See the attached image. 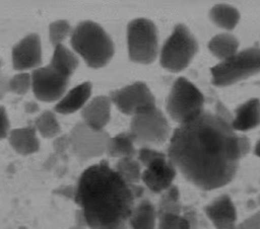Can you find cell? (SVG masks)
<instances>
[{
  "mask_svg": "<svg viewBox=\"0 0 260 229\" xmlns=\"http://www.w3.org/2000/svg\"><path fill=\"white\" fill-rule=\"evenodd\" d=\"M69 229H86L85 227H80V226H73V227H71V228H69Z\"/></svg>",
  "mask_w": 260,
  "mask_h": 229,
  "instance_id": "obj_39",
  "label": "cell"
},
{
  "mask_svg": "<svg viewBox=\"0 0 260 229\" xmlns=\"http://www.w3.org/2000/svg\"><path fill=\"white\" fill-rule=\"evenodd\" d=\"M128 54L131 61L149 64L157 55V30L147 18H136L127 27Z\"/></svg>",
  "mask_w": 260,
  "mask_h": 229,
  "instance_id": "obj_8",
  "label": "cell"
},
{
  "mask_svg": "<svg viewBox=\"0 0 260 229\" xmlns=\"http://www.w3.org/2000/svg\"><path fill=\"white\" fill-rule=\"evenodd\" d=\"M2 66H3V60H2V58L0 57V71H1V68H2Z\"/></svg>",
  "mask_w": 260,
  "mask_h": 229,
  "instance_id": "obj_40",
  "label": "cell"
},
{
  "mask_svg": "<svg viewBox=\"0 0 260 229\" xmlns=\"http://www.w3.org/2000/svg\"><path fill=\"white\" fill-rule=\"evenodd\" d=\"M115 171L130 184H137L141 177V165L134 157L120 158L115 166Z\"/></svg>",
  "mask_w": 260,
  "mask_h": 229,
  "instance_id": "obj_25",
  "label": "cell"
},
{
  "mask_svg": "<svg viewBox=\"0 0 260 229\" xmlns=\"http://www.w3.org/2000/svg\"><path fill=\"white\" fill-rule=\"evenodd\" d=\"M235 229H260V215L255 213L254 215L248 217L240 224H236Z\"/></svg>",
  "mask_w": 260,
  "mask_h": 229,
  "instance_id": "obj_32",
  "label": "cell"
},
{
  "mask_svg": "<svg viewBox=\"0 0 260 229\" xmlns=\"http://www.w3.org/2000/svg\"><path fill=\"white\" fill-rule=\"evenodd\" d=\"M10 132V122L4 106L0 105V141L7 138Z\"/></svg>",
  "mask_w": 260,
  "mask_h": 229,
  "instance_id": "obj_31",
  "label": "cell"
},
{
  "mask_svg": "<svg viewBox=\"0 0 260 229\" xmlns=\"http://www.w3.org/2000/svg\"><path fill=\"white\" fill-rule=\"evenodd\" d=\"M259 99H249L236 109V116L233 118L231 126L234 131L251 130L259 125Z\"/></svg>",
  "mask_w": 260,
  "mask_h": 229,
  "instance_id": "obj_17",
  "label": "cell"
},
{
  "mask_svg": "<svg viewBox=\"0 0 260 229\" xmlns=\"http://www.w3.org/2000/svg\"><path fill=\"white\" fill-rule=\"evenodd\" d=\"M158 225L156 229H192L190 223L182 215L162 214L157 216Z\"/></svg>",
  "mask_w": 260,
  "mask_h": 229,
  "instance_id": "obj_28",
  "label": "cell"
},
{
  "mask_svg": "<svg viewBox=\"0 0 260 229\" xmlns=\"http://www.w3.org/2000/svg\"><path fill=\"white\" fill-rule=\"evenodd\" d=\"M24 110L27 113H35L39 110V105L36 101L34 100H29L27 102L24 103Z\"/></svg>",
  "mask_w": 260,
  "mask_h": 229,
  "instance_id": "obj_38",
  "label": "cell"
},
{
  "mask_svg": "<svg viewBox=\"0 0 260 229\" xmlns=\"http://www.w3.org/2000/svg\"><path fill=\"white\" fill-rule=\"evenodd\" d=\"M8 76L0 71V100L6 95L8 92Z\"/></svg>",
  "mask_w": 260,
  "mask_h": 229,
  "instance_id": "obj_36",
  "label": "cell"
},
{
  "mask_svg": "<svg viewBox=\"0 0 260 229\" xmlns=\"http://www.w3.org/2000/svg\"><path fill=\"white\" fill-rule=\"evenodd\" d=\"M12 66L15 70L24 72L39 68L42 63V45L38 33H29L14 45L11 52Z\"/></svg>",
  "mask_w": 260,
  "mask_h": 229,
  "instance_id": "obj_13",
  "label": "cell"
},
{
  "mask_svg": "<svg viewBox=\"0 0 260 229\" xmlns=\"http://www.w3.org/2000/svg\"><path fill=\"white\" fill-rule=\"evenodd\" d=\"M75 223H76V226L87 228L84 215H83V213H82V211L80 209H78L76 211V213H75Z\"/></svg>",
  "mask_w": 260,
  "mask_h": 229,
  "instance_id": "obj_37",
  "label": "cell"
},
{
  "mask_svg": "<svg viewBox=\"0 0 260 229\" xmlns=\"http://www.w3.org/2000/svg\"><path fill=\"white\" fill-rule=\"evenodd\" d=\"M204 97L200 90L189 80L178 78L167 98V111L177 123L182 124L203 110Z\"/></svg>",
  "mask_w": 260,
  "mask_h": 229,
  "instance_id": "obj_7",
  "label": "cell"
},
{
  "mask_svg": "<svg viewBox=\"0 0 260 229\" xmlns=\"http://www.w3.org/2000/svg\"><path fill=\"white\" fill-rule=\"evenodd\" d=\"M83 123L94 131H103L111 117V99L109 96L93 97L81 110Z\"/></svg>",
  "mask_w": 260,
  "mask_h": 229,
  "instance_id": "obj_15",
  "label": "cell"
},
{
  "mask_svg": "<svg viewBox=\"0 0 260 229\" xmlns=\"http://www.w3.org/2000/svg\"><path fill=\"white\" fill-rule=\"evenodd\" d=\"M214 113L216 116H218L219 118L223 119L224 121L229 122V123H232V121H233V116L231 114L229 109L220 101L216 102V104H215V112Z\"/></svg>",
  "mask_w": 260,
  "mask_h": 229,
  "instance_id": "obj_34",
  "label": "cell"
},
{
  "mask_svg": "<svg viewBox=\"0 0 260 229\" xmlns=\"http://www.w3.org/2000/svg\"><path fill=\"white\" fill-rule=\"evenodd\" d=\"M49 66L61 75L69 78L78 66V59L71 51L60 44L55 46Z\"/></svg>",
  "mask_w": 260,
  "mask_h": 229,
  "instance_id": "obj_20",
  "label": "cell"
},
{
  "mask_svg": "<svg viewBox=\"0 0 260 229\" xmlns=\"http://www.w3.org/2000/svg\"><path fill=\"white\" fill-rule=\"evenodd\" d=\"M71 33V26L67 20H56L49 26V37L55 47L60 45Z\"/></svg>",
  "mask_w": 260,
  "mask_h": 229,
  "instance_id": "obj_29",
  "label": "cell"
},
{
  "mask_svg": "<svg viewBox=\"0 0 260 229\" xmlns=\"http://www.w3.org/2000/svg\"><path fill=\"white\" fill-rule=\"evenodd\" d=\"M53 148L55 150V155L60 156L63 159L66 157V151L69 149V139L68 135H62L57 137L53 142Z\"/></svg>",
  "mask_w": 260,
  "mask_h": 229,
  "instance_id": "obj_30",
  "label": "cell"
},
{
  "mask_svg": "<svg viewBox=\"0 0 260 229\" xmlns=\"http://www.w3.org/2000/svg\"><path fill=\"white\" fill-rule=\"evenodd\" d=\"M170 127L166 117L158 108L133 116L128 133L133 143L142 147L160 145L169 137Z\"/></svg>",
  "mask_w": 260,
  "mask_h": 229,
  "instance_id": "obj_9",
  "label": "cell"
},
{
  "mask_svg": "<svg viewBox=\"0 0 260 229\" xmlns=\"http://www.w3.org/2000/svg\"><path fill=\"white\" fill-rule=\"evenodd\" d=\"M76 193V185H62L54 190V194L65 197L70 200H74Z\"/></svg>",
  "mask_w": 260,
  "mask_h": 229,
  "instance_id": "obj_33",
  "label": "cell"
},
{
  "mask_svg": "<svg viewBox=\"0 0 260 229\" xmlns=\"http://www.w3.org/2000/svg\"><path fill=\"white\" fill-rule=\"evenodd\" d=\"M239 48V41L230 33H219L208 43V49L212 55L220 60L234 56Z\"/></svg>",
  "mask_w": 260,
  "mask_h": 229,
  "instance_id": "obj_21",
  "label": "cell"
},
{
  "mask_svg": "<svg viewBox=\"0 0 260 229\" xmlns=\"http://www.w3.org/2000/svg\"><path fill=\"white\" fill-rule=\"evenodd\" d=\"M71 46L91 68H101L114 55V44L104 28L90 20L76 25L71 32Z\"/></svg>",
  "mask_w": 260,
  "mask_h": 229,
  "instance_id": "obj_3",
  "label": "cell"
},
{
  "mask_svg": "<svg viewBox=\"0 0 260 229\" xmlns=\"http://www.w3.org/2000/svg\"><path fill=\"white\" fill-rule=\"evenodd\" d=\"M182 204L180 201V192L176 185H171L165 192L158 202V207L156 210L157 216L162 214H176L181 215Z\"/></svg>",
  "mask_w": 260,
  "mask_h": 229,
  "instance_id": "obj_24",
  "label": "cell"
},
{
  "mask_svg": "<svg viewBox=\"0 0 260 229\" xmlns=\"http://www.w3.org/2000/svg\"><path fill=\"white\" fill-rule=\"evenodd\" d=\"M7 138L11 148L20 155H30L39 151L40 142L34 125L10 130Z\"/></svg>",
  "mask_w": 260,
  "mask_h": 229,
  "instance_id": "obj_16",
  "label": "cell"
},
{
  "mask_svg": "<svg viewBox=\"0 0 260 229\" xmlns=\"http://www.w3.org/2000/svg\"><path fill=\"white\" fill-rule=\"evenodd\" d=\"M31 88L37 99L45 102L58 100L65 92L69 78L61 75L49 65L32 70Z\"/></svg>",
  "mask_w": 260,
  "mask_h": 229,
  "instance_id": "obj_12",
  "label": "cell"
},
{
  "mask_svg": "<svg viewBox=\"0 0 260 229\" xmlns=\"http://www.w3.org/2000/svg\"><path fill=\"white\" fill-rule=\"evenodd\" d=\"M204 211L216 229H235L237 211L228 195H221L214 199L205 207Z\"/></svg>",
  "mask_w": 260,
  "mask_h": 229,
  "instance_id": "obj_14",
  "label": "cell"
},
{
  "mask_svg": "<svg viewBox=\"0 0 260 229\" xmlns=\"http://www.w3.org/2000/svg\"><path fill=\"white\" fill-rule=\"evenodd\" d=\"M31 87V77L27 72H20L15 74L8 80V91L17 94L24 95Z\"/></svg>",
  "mask_w": 260,
  "mask_h": 229,
  "instance_id": "obj_27",
  "label": "cell"
},
{
  "mask_svg": "<svg viewBox=\"0 0 260 229\" xmlns=\"http://www.w3.org/2000/svg\"><path fill=\"white\" fill-rule=\"evenodd\" d=\"M198 51V45L188 27L177 24L160 52V65L169 71L185 69Z\"/></svg>",
  "mask_w": 260,
  "mask_h": 229,
  "instance_id": "obj_6",
  "label": "cell"
},
{
  "mask_svg": "<svg viewBox=\"0 0 260 229\" xmlns=\"http://www.w3.org/2000/svg\"><path fill=\"white\" fill-rule=\"evenodd\" d=\"M156 209L147 200L135 205L128 223L131 229H156Z\"/></svg>",
  "mask_w": 260,
  "mask_h": 229,
  "instance_id": "obj_19",
  "label": "cell"
},
{
  "mask_svg": "<svg viewBox=\"0 0 260 229\" xmlns=\"http://www.w3.org/2000/svg\"><path fill=\"white\" fill-rule=\"evenodd\" d=\"M69 148L80 162L99 157L106 152L110 135L106 131H94L83 122H78L68 135Z\"/></svg>",
  "mask_w": 260,
  "mask_h": 229,
  "instance_id": "obj_10",
  "label": "cell"
},
{
  "mask_svg": "<svg viewBox=\"0 0 260 229\" xmlns=\"http://www.w3.org/2000/svg\"><path fill=\"white\" fill-rule=\"evenodd\" d=\"M109 97L120 111L129 116H136L156 107L151 91L140 81L112 91Z\"/></svg>",
  "mask_w": 260,
  "mask_h": 229,
  "instance_id": "obj_11",
  "label": "cell"
},
{
  "mask_svg": "<svg viewBox=\"0 0 260 229\" xmlns=\"http://www.w3.org/2000/svg\"><path fill=\"white\" fill-rule=\"evenodd\" d=\"M35 128L42 137L54 138L61 133L60 125L51 110L43 111L35 121Z\"/></svg>",
  "mask_w": 260,
  "mask_h": 229,
  "instance_id": "obj_26",
  "label": "cell"
},
{
  "mask_svg": "<svg viewBox=\"0 0 260 229\" xmlns=\"http://www.w3.org/2000/svg\"><path fill=\"white\" fill-rule=\"evenodd\" d=\"M211 20L218 26L225 29H233L239 22V11L228 4H216L210 10Z\"/></svg>",
  "mask_w": 260,
  "mask_h": 229,
  "instance_id": "obj_23",
  "label": "cell"
},
{
  "mask_svg": "<svg viewBox=\"0 0 260 229\" xmlns=\"http://www.w3.org/2000/svg\"><path fill=\"white\" fill-rule=\"evenodd\" d=\"M238 146H239V150L242 157L247 155L251 148L250 141L246 136H238Z\"/></svg>",
  "mask_w": 260,
  "mask_h": 229,
  "instance_id": "obj_35",
  "label": "cell"
},
{
  "mask_svg": "<svg viewBox=\"0 0 260 229\" xmlns=\"http://www.w3.org/2000/svg\"><path fill=\"white\" fill-rule=\"evenodd\" d=\"M91 93L90 82H83L71 89L56 105L55 111L68 114L81 108Z\"/></svg>",
  "mask_w": 260,
  "mask_h": 229,
  "instance_id": "obj_18",
  "label": "cell"
},
{
  "mask_svg": "<svg viewBox=\"0 0 260 229\" xmlns=\"http://www.w3.org/2000/svg\"><path fill=\"white\" fill-rule=\"evenodd\" d=\"M138 161L145 169L140 179L152 193H162L173 184L177 169L162 152L149 147H142L136 153Z\"/></svg>",
  "mask_w": 260,
  "mask_h": 229,
  "instance_id": "obj_5",
  "label": "cell"
},
{
  "mask_svg": "<svg viewBox=\"0 0 260 229\" xmlns=\"http://www.w3.org/2000/svg\"><path fill=\"white\" fill-rule=\"evenodd\" d=\"M143 187L126 182L108 161L87 167L80 175L74 202L90 229H124Z\"/></svg>",
  "mask_w": 260,
  "mask_h": 229,
  "instance_id": "obj_2",
  "label": "cell"
},
{
  "mask_svg": "<svg viewBox=\"0 0 260 229\" xmlns=\"http://www.w3.org/2000/svg\"><path fill=\"white\" fill-rule=\"evenodd\" d=\"M110 157H134L136 150L134 143L128 133H120L108 140L106 152Z\"/></svg>",
  "mask_w": 260,
  "mask_h": 229,
  "instance_id": "obj_22",
  "label": "cell"
},
{
  "mask_svg": "<svg viewBox=\"0 0 260 229\" xmlns=\"http://www.w3.org/2000/svg\"><path fill=\"white\" fill-rule=\"evenodd\" d=\"M167 157L188 181L204 190L231 182L242 158L231 123L204 109L174 131Z\"/></svg>",
  "mask_w": 260,
  "mask_h": 229,
  "instance_id": "obj_1",
  "label": "cell"
},
{
  "mask_svg": "<svg viewBox=\"0 0 260 229\" xmlns=\"http://www.w3.org/2000/svg\"><path fill=\"white\" fill-rule=\"evenodd\" d=\"M260 70V50L252 47L221 61L210 69L212 83L216 86H226L246 79Z\"/></svg>",
  "mask_w": 260,
  "mask_h": 229,
  "instance_id": "obj_4",
  "label": "cell"
}]
</instances>
